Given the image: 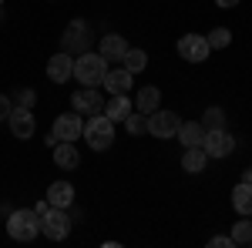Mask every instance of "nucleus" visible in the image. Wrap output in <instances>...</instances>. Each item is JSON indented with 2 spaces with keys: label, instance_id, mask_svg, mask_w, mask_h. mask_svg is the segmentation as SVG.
Here are the masks:
<instances>
[{
  "label": "nucleus",
  "instance_id": "nucleus-1",
  "mask_svg": "<svg viewBox=\"0 0 252 248\" xmlns=\"http://www.w3.org/2000/svg\"><path fill=\"white\" fill-rule=\"evenodd\" d=\"M84 144L91 148V151H108L111 144H115V121L104 114H91L88 121H84Z\"/></svg>",
  "mask_w": 252,
  "mask_h": 248
},
{
  "label": "nucleus",
  "instance_id": "nucleus-2",
  "mask_svg": "<svg viewBox=\"0 0 252 248\" xmlns=\"http://www.w3.org/2000/svg\"><path fill=\"white\" fill-rule=\"evenodd\" d=\"M104 74H108V60L97 51H84L74 57V77H78L81 87H101Z\"/></svg>",
  "mask_w": 252,
  "mask_h": 248
},
{
  "label": "nucleus",
  "instance_id": "nucleus-3",
  "mask_svg": "<svg viewBox=\"0 0 252 248\" xmlns=\"http://www.w3.org/2000/svg\"><path fill=\"white\" fill-rule=\"evenodd\" d=\"M7 235L14 238V242H34L40 235V215L34 208H14L7 215Z\"/></svg>",
  "mask_w": 252,
  "mask_h": 248
},
{
  "label": "nucleus",
  "instance_id": "nucleus-4",
  "mask_svg": "<svg viewBox=\"0 0 252 248\" xmlns=\"http://www.w3.org/2000/svg\"><path fill=\"white\" fill-rule=\"evenodd\" d=\"M74 228V218L67 215V208H47L40 215V235L47 242H64Z\"/></svg>",
  "mask_w": 252,
  "mask_h": 248
},
{
  "label": "nucleus",
  "instance_id": "nucleus-5",
  "mask_svg": "<svg viewBox=\"0 0 252 248\" xmlns=\"http://www.w3.org/2000/svg\"><path fill=\"white\" fill-rule=\"evenodd\" d=\"M91 27H88V20H71L67 27H64V34H61V51H67L71 57H78L84 51H91Z\"/></svg>",
  "mask_w": 252,
  "mask_h": 248
},
{
  "label": "nucleus",
  "instance_id": "nucleus-6",
  "mask_svg": "<svg viewBox=\"0 0 252 248\" xmlns=\"http://www.w3.org/2000/svg\"><path fill=\"white\" fill-rule=\"evenodd\" d=\"M182 128V117L168 111V108H155L152 114H148V134L158 138V141H165V138H175Z\"/></svg>",
  "mask_w": 252,
  "mask_h": 248
},
{
  "label": "nucleus",
  "instance_id": "nucleus-7",
  "mask_svg": "<svg viewBox=\"0 0 252 248\" xmlns=\"http://www.w3.org/2000/svg\"><path fill=\"white\" fill-rule=\"evenodd\" d=\"M212 54V47H209V40L205 34H182L178 37V57L189 60V64H205Z\"/></svg>",
  "mask_w": 252,
  "mask_h": 248
},
{
  "label": "nucleus",
  "instance_id": "nucleus-8",
  "mask_svg": "<svg viewBox=\"0 0 252 248\" xmlns=\"http://www.w3.org/2000/svg\"><path fill=\"white\" fill-rule=\"evenodd\" d=\"M81 134H84V121H81L78 111L58 114L54 124H51V138L54 141H81Z\"/></svg>",
  "mask_w": 252,
  "mask_h": 248
},
{
  "label": "nucleus",
  "instance_id": "nucleus-9",
  "mask_svg": "<svg viewBox=\"0 0 252 248\" xmlns=\"http://www.w3.org/2000/svg\"><path fill=\"white\" fill-rule=\"evenodd\" d=\"M71 108H74L81 117L101 114V111H104V94H101L97 87H78V91L71 94Z\"/></svg>",
  "mask_w": 252,
  "mask_h": 248
},
{
  "label": "nucleus",
  "instance_id": "nucleus-10",
  "mask_svg": "<svg viewBox=\"0 0 252 248\" xmlns=\"http://www.w3.org/2000/svg\"><path fill=\"white\" fill-rule=\"evenodd\" d=\"M235 141L232 134L225 131V128H219V131H205V141H202V151L209 154V158H229L235 151Z\"/></svg>",
  "mask_w": 252,
  "mask_h": 248
},
{
  "label": "nucleus",
  "instance_id": "nucleus-11",
  "mask_svg": "<svg viewBox=\"0 0 252 248\" xmlns=\"http://www.w3.org/2000/svg\"><path fill=\"white\" fill-rule=\"evenodd\" d=\"M7 124H10L14 138H20V141H31L34 131H37V121H34V114H31V108H17V104H14L10 117H7Z\"/></svg>",
  "mask_w": 252,
  "mask_h": 248
},
{
  "label": "nucleus",
  "instance_id": "nucleus-12",
  "mask_svg": "<svg viewBox=\"0 0 252 248\" xmlns=\"http://www.w3.org/2000/svg\"><path fill=\"white\" fill-rule=\"evenodd\" d=\"M47 77H51L54 84H67V81L74 77V57H71L67 51H58L54 57L47 60Z\"/></svg>",
  "mask_w": 252,
  "mask_h": 248
},
{
  "label": "nucleus",
  "instance_id": "nucleus-13",
  "mask_svg": "<svg viewBox=\"0 0 252 248\" xmlns=\"http://www.w3.org/2000/svg\"><path fill=\"white\" fill-rule=\"evenodd\" d=\"M101 87L111 91V94H128V91L135 87V74L125 71V67H108V74H104V81H101Z\"/></svg>",
  "mask_w": 252,
  "mask_h": 248
},
{
  "label": "nucleus",
  "instance_id": "nucleus-14",
  "mask_svg": "<svg viewBox=\"0 0 252 248\" xmlns=\"http://www.w3.org/2000/svg\"><path fill=\"white\" fill-rule=\"evenodd\" d=\"M97 54L108 60V64H118V60L128 54V40L121 37V34H104L101 44H97Z\"/></svg>",
  "mask_w": 252,
  "mask_h": 248
},
{
  "label": "nucleus",
  "instance_id": "nucleus-15",
  "mask_svg": "<svg viewBox=\"0 0 252 248\" xmlns=\"http://www.w3.org/2000/svg\"><path fill=\"white\" fill-rule=\"evenodd\" d=\"M51 151H54V165H58L61 171L81 168V154H78V148H74V141H58Z\"/></svg>",
  "mask_w": 252,
  "mask_h": 248
},
{
  "label": "nucleus",
  "instance_id": "nucleus-16",
  "mask_svg": "<svg viewBox=\"0 0 252 248\" xmlns=\"http://www.w3.org/2000/svg\"><path fill=\"white\" fill-rule=\"evenodd\" d=\"M44 198H47L51 208H71V205H74V185H71V181H54Z\"/></svg>",
  "mask_w": 252,
  "mask_h": 248
},
{
  "label": "nucleus",
  "instance_id": "nucleus-17",
  "mask_svg": "<svg viewBox=\"0 0 252 248\" xmlns=\"http://www.w3.org/2000/svg\"><path fill=\"white\" fill-rule=\"evenodd\" d=\"M185 148H202V141H205V128H202V121H182V128H178V134H175Z\"/></svg>",
  "mask_w": 252,
  "mask_h": 248
},
{
  "label": "nucleus",
  "instance_id": "nucleus-18",
  "mask_svg": "<svg viewBox=\"0 0 252 248\" xmlns=\"http://www.w3.org/2000/svg\"><path fill=\"white\" fill-rule=\"evenodd\" d=\"M135 108H131V101H128V94H111V101H104V114L111 117V121H125V117L131 114Z\"/></svg>",
  "mask_w": 252,
  "mask_h": 248
},
{
  "label": "nucleus",
  "instance_id": "nucleus-19",
  "mask_svg": "<svg viewBox=\"0 0 252 248\" xmlns=\"http://www.w3.org/2000/svg\"><path fill=\"white\" fill-rule=\"evenodd\" d=\"M205 165H209V154L202 151V148H185V154H182V171L202 174V171H205Z\"/></svg>",
  "mask_w": 252,
  "mask_h": 248
},
{
  "label": "nucleus",
  "instance_id": "nucleus-20",
  "mask_svg": "<svg viewBox=\"0 0 252 248\" xmlns=\"http://www.w3.org/2000/svg\"><path fill=\"white\" fill-rule=\"evenodd\" d=\"M232 208H235V215H252V185L249 181H239L232 188Z\"/></svg>",
  "mask_w": 252,
  "mask_h": 248
},
{
  "label": "nucleus",
  "instance_id": "nucleus-21",
  "mask_svg": "<svg viewBox=\"0 0 252 248\" xmlns=\"http://www.w3.org/2000/svg\"><path fill=\"white\" fill-rule=\"evenodd\" d=\"M155 108H161V91H158V87H141V91L135 94V111L152 114Z\"/></svg>",
  "mask_w": 252,
  "mask_h": 248
},
{
  "label": "nucleus",
  "instance_id": "nucleus-22",
  "mask_svg": "<svg viewBox=\"0 0 252 248\" xmlns=\"http://www.w3.org/2000/svg\"><path fill=\"white\" fill-rule=\"evenodd\" d=\"M121 67L131 71V74H141V71L148 67V54H145L141 47H128V54L121 57Z\"/></svg>",
  "mask_w": 252,
  "mask_h": 248
},
{
  "label": "nucleus",
  "instance_id": "nucleus-23",
  "mask_svg": "<svg viewBox=\"0 0 252 248\" xmlns=\"http://www.w3.org/2000/svg\"><path fill=\"white\" fill-rule=\"evenodd\" d=\"M232 242H235V245H252V221H249V215H239V221L232 225Z\"/></svg>",
  "mask_w": 252,
  "mask_h": 248
},
{
  "label": "nucleus",
  "instance_id": "nucleus-24",
  "mask_svg": "<svg viewBox=\"0 0 252 248\" xmlns=\"http://www.w3.org/2000/svg\"><path fill=\"white\" fill-rule=\"evenodd\" d=\"M205 40H209L212 51H225V47L232 44V30H229V27H212V30L205 34Z\"/></svg>",
  "mask_w": 252,
  "mask_h": 248
},
{
  "label": "nucleus",
  "instance_id": "nucleus-25",
  "mask_svg": "<svg viewBox=\"0 0 252 248\" xmlns=\"http://www.w3.org/2000/svg\"><path fill=\"white\" fill-rule=\"evenodd\" d=\"M121 124H125V131L131 134V138H138V134L148 131V114H141V111H131V114L121 121Z\"/></svg>",
  "mask_w": 252,
  "mask_h": 248
},
{
  "label": "nucleus",
  "instance_id": "nucleus-26",
  "mask_svg": "<svg viewBox=\"0 0 252 248\" xmlns=\"http://www.w3.org/2000/svg\"><path fill=\"white\" fill-rule=\"evenodd\" d=\"M202 128H205V131H219V128H225V111H222V108H205V114H202Z\"/></svg>",
  "mask_w": 252,
  "mask_h": 248
},
{
  "label": "nucleus",
  "instance_id": "nucleus-27",
  "mask_svg": "<svg viewBox=\"0 0 252 248\" xmlns=\"http://www.w3.org/2000/svg\"><path fill=\"white\" fill-rule=\"evenodd\" d=\"M10 101H14L17 108H34V104H37V91H34V87H17Z\"/></svg>",
  "mask_w": 252,
  "mask_h": 248
},
{
  "label": "nucleus",
  "instance_id": "nucleus-28",
  "mask_svg": "<svg viewBox=\"0 0 252 248\" xmlns=\"http://www.w3.org/2000/svg\"><path fill=\"white\" fill-rule=\"evenodd\" d=\"M209 248H235V242H232V235H212Z\"/></svg>",
  "mask_w": 252,
  "mask_h": 248
},
{
  "label": "nucleus",
  "instance_id": "nucleus-29",
  "mask_svg": "<svg viewBox=\"0 0 252 248\" xmlns=\"http://www.w3.org/2000/svg\"><path fill=\"white\" fill-rule=\"evenodd\" d=\"M10 111H14V101H10L7 94H0V121H7V117H10Z\"/></svg>",
  "mask_w": 252,
  "mask_h": 248
},
{
  "label": "nucleus",
  "instance_id": "nucleus-30",
  "mask_svg": "<svg viewBox=\"0 0 252 248\" xmlns=\"http://www.w3.org/2000/svg\"><path fill=\"white\" fill-rule=\"evenodd\" d=\"M239 3H242V0H215V7H222V10H232Z\"/></svg>",
  "mask_w": 252,
  "mask_h": 248
},
{
  "label": "nucleus",
  "instance_id": "nucleus-31",
  "mask_svg": "<svg viewBox=\"0 0 252 248\" xmlns=\"http://www.w3.org/2000/svg\"><path fill=\"white\" fill-rule=\"evenodd\" d=\"M51 208V205H47V198H44V201H37V205H34V211H37V215H44V211Z\"/></svg>",
  "mask_w": 252,
  "mask_h": 248
},
{
  "label": "nucleus",
  "instance_id": "nucleus-32",
  "mask_svg": "<svg viewBox=\"0 0 252 248\" xmlns=\"http://www.w3.org/2000/svg\"><path fill=\"white\" fill-rule=\"evenodd\" d=\"M242 181H249V185H252V168H246V171H242Z\"/></svg>",
  "mask_w": 252,
  "mask_h": 248
},
{
  "label": "nucleus",
  "instance_id": "nucleus-33",
  "mask_svg": "<svg viewBox=\"0 0 252 248\" xmlns=\"http://www.w3.org/2000/svg\"><path fill=\"white\" fill-rule=\"evenodd\" d=\"M0 10H3V0H0Z\"/></svg>",
  "mask_w": 252,
  "mask_h": 248
}]
</instances>
